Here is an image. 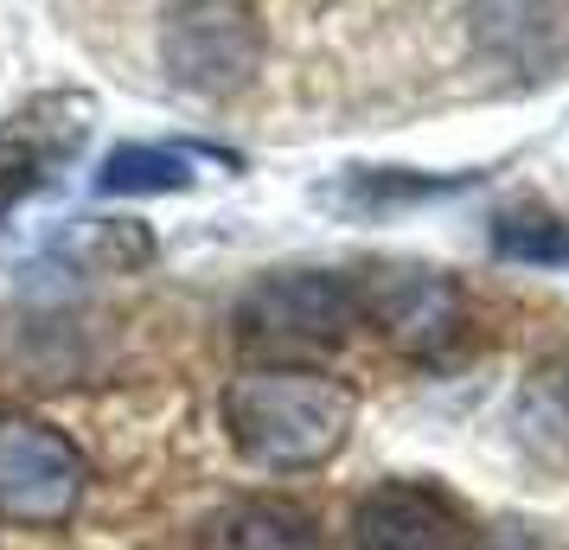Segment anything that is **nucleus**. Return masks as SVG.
<instances>
[{
  "label": "nucleus",
  "instance_id": "20e7f679",
  "mask_svg": "<svg viewBox=\"0 0 569 550\" xmlns=\"http://www.w3.org/2000/svg\"><path fill=\"white\" fill-rule=\"evenodd\" d=\"M167 78L199 97H231L257 78L262 64V27L237 0H180L160 32Z\"/></svg>",
  "mask_w": 569,
  "mask_h": 550
},
{
  "label": "nucleus",
  "instance_id": "9b49d317",
  "mask_svg": "<svg viewBox=\"0 0 569 550\" xmlns=\"http://www.w3.org/2000/svg\"><path fill=\"white\" fill-rule=\"evenodd\" d=\"M480 550H538V544H525V538H487Z\"/></svg>",
  "mask_w": 569,
  "mask_h": 550
},
{
  "label": "nucleus",
  "instance_id": "7ed1b4c3",
  "mask_svg": "<svg viewBox=\"0 0 569 550\" xmlns=\"http://www.w3.org/2000/svg\"><path fill=\"white\" fill-rule=\"evenodd\" d=\"M97 129V103L83 90H39L13 116H0V224L83 154Z\"/></svg>",
  "mask_w": 569,
  "mask_h": 550
},
{
  "label": "nucleus",
  "instance_id": "f257e3e1",
  "mask_svg": "<svg viewBox=\"0 0 569 550\" xmlns=\"http://www.w3.org/2000/svg\"><path fill=\"white\" fill-rule=\"evenodd\" d=\"M359 417V397L346 391L339 378L301 366H269V371H243L224 391V429L243 461L257 468H320L333 461Z\"/></svg>",
  "mask_w": 569,
  "mask_h": 550
},
{
  "label": "nucleus",
  "instance_id": "1a4fd4ad",
  "mask_svg": "<svg viewBox=\"0 0 569 550\" xmlns=\"http://www.w3.org/2000/svg\"><path fill=\"white\" fill-rule=\"evenodd\" d=\"M192 186V154L186 148H148V141H134V148H116L103 160V173H97V192H122V199H141V192H186Z\"/></svg>",
  "mask_w": 569,
  "mask_h": 550
},
{
  "label": "nucleus",
  "instance_id": "f03ea898",
  "mask_svg": "<svg viewBox=\"0 0 569 550\" xmlns=\"http://www.w3.org/2000/svg\"><path fill=\"white\" fill-rule=\"evenodd\" d=\"M359 289L339 276H269L237 301V340L243 346H269V352H320V346L352 340L359 327Z\"/></svg>",
  "mask_w": 569,
  "mask_h": 550
},
{
  "label": "nucleus",
  "instance_id": "0eeeda50",
  "mask_svg": "<svg viewBox=\"0 0 569 550\" xmlns=\"http://www.w3.org/2000/svg\"><path fill=\"white\" fill-rule=\"evenodd\" d=\"M359 550H461L455 506L429 487H378L352 512Z\"/></svg>",
  "mask_w": 569,
  "mask_h": 550
},
{
  "label": "nucleus",
  "instance_id": "39448f33",
  "mask_svg": "<svg viewBox=\"0 0 569 550\" xmlns=\"http://www.w3.org/2000/svg\"><path fill=\"white\" fill-rule=\"evenodd\" d=\"M83 454L58 429L0 417V512L20 524H64L83 499Z\"/></svg>",
  "mask_w": 569,
  "mask_h": 550
},
{
  "label": "nucleus",
  "instance_id": "9d476101",
  "mask_svg": "<svg viewBox=\"0 0 569 550\" xmlns=\"http://www.w3.org/2000/svg\"><path fill=\"white\" fill-rule=\"evenodd\" d=\"M492 243H499V257L518 262H569V224L543 218V211H506L492 224Z\"/></svg>",
  "mask_w": 569,
  "mask_h": 550
},
{
  "label": "nucleus",
  "instance_id": "423d86ee",
  "mask_svg": "<svg viewBox=\"0 0 569 550\" xmlns=\"http://www.w3.org/2000/svg\"><path fill=\"white\" fill-rule=\"evenodd\" d=\"M359 314L378 320L385 340H397L403 352H441V346L461 340L467 327L461 289L448 276H436V269H385L359 294Z\"/></svg>",
  "mask_w": 569,
  "mask_h": 550
},
{
  "label": "nucleus",
  "instance_id": "6e6552de",
  "mask_svg": "<svg viewBox=\"0 0 569 550\" xmlns=\"http://www.w3.org/2000/svg\"><path fill=\"white\" fill-rule=\"evenodd\" d=\"M206 550H320V531L282 499H243L206 524Z\"/></svg>",
  "mask_w": 569,
  "mask_h": 550
}]
</instances>
